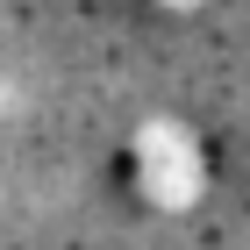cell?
Masks as SVG:
<instances>
[{
	"instance_id": "cell-1",
	"label": "cell",
	"mask_w": 250,
	"mask_h": 250,
	"mask_svg": "<svg viewBox=\"0 0 250 250\" xmlns=\"http://www.w3.org/2000/svg\"><path fill=\"white\" fill-rule=\"evenodd\" d=\"M129 186L165 214H186L200 193H208V150L200 136L172 115H150L143 129L129 136Z\"/></svg>"
},
{
	"instance_id": "cell-2",
	"label": "cell",
	"mask_w": 250,
	"mask_h": 250,
	"mask_svg": "<svg viewBox=\"0 0 250 250\" xmlns=\"http://www.w3.org/2000/svg\"><path fill=\"white\" fill-rule=\"evenodd\" d=\"M157 7H172V15H200V7H214V0H157Z\"/></svg>"
}]
</instances>
